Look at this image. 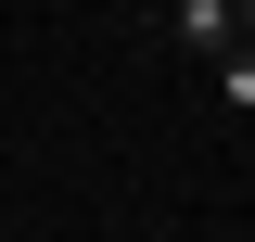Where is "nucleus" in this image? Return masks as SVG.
I'll list each match as a JSON object with an SVG mask.
<instances>
[{"label": "nucleus", "mask_w": 255, "mask_h": 242, "mask_svg": "<svg viewBox=\"0 0 255 242\" xmlns=\"http://www.w3.org/2000/svg\"><path fill=\"white\" fill-rule=\"evenodd\" d=\"M217 102H230V115H255V51H230V64H217Z\"/></svg>", "instance_id": "f03ea898"}, {"label": "nucleus", "mask_w": 255, "mask_h": 242, "mask_svg": "<svg viewBox=\"0 0 255 242\" xmlns=\"http://www.w3.org/2000/svg\"><path fill=\"white\" fill-rule=\"evenodd\" d=\"M255 26V13H230V0H166V13H153V38H179V51H217L230 64V38H243Z\"/></svg>", "instance_id": "f257e3e1"}]
</instances>
